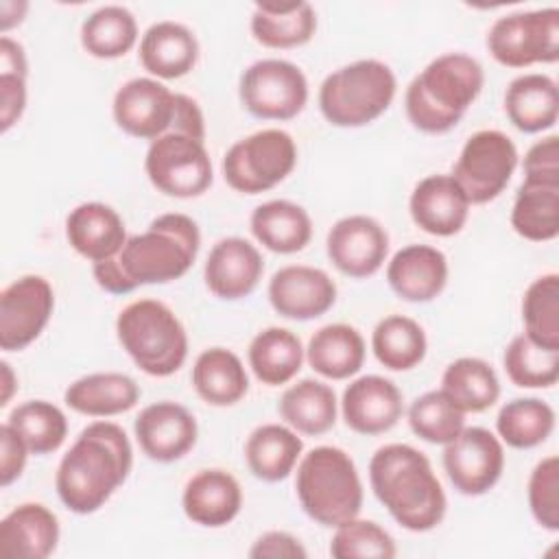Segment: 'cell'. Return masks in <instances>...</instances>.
<instances>
[{"mask_svg": "<svg viewBox=\"0 0 559 559\" xmlns=\"http://www.w3.org/2000/svg\"><path fill=\"white\" fill-rule=\"evenodd\" d=\"M201 249L199 225L181 212L159 214L142 234H133L111 260L92 266L96 284L109 295L183 277Z\"/></svg>", "mask_w": 559, "mask_h": 559, "instance_id": "cell-1", "label": "cell"}, {"mask_svg": "<svg viewBox=\"0 0 559 559\" xmlns=\"http://www.w3.org/2000/svg\"><path fill=\"white\" fill-rule=\"evenodd\" d=\"M133 467V448L122 426L98 419L87 424L61 456L55 489L66 509L90 515L124 485Z\"/></svg>", "mask_w": 559, "mask_h": 559, "instance_id": "cell-2", "label": "cell"}, {"mask_svg": "<svg viewBox=\"0 0 559 559\" xmlns=\"http://www.w3.org/2000/svg\"><path fill=\"white\" fill-rule=\"evenodd\" d=\"M369 485L389 515L406 531H432L445 515V491L428 456L408 443H386L373 452Z\"/></svg>", "mask_w": 559, "mask_h": 559, "instance_id": "cell-3", "label": "cell"}, {"mask_svg": "<svg viewBox=\"0 0 559 559\" xmlns=\"http://www.w3.org/2000/svg\"><path fill=\"white\" fill-rule=\"evenodd\" d=\"M483 85L485 70L472 55L443 52L408 83L406 118L424 133H445L459 124Z\"/></svg>", "mask_w": 559, "mask_h": 559, "instance_id": "cell-4", "label": "cell"}, {"mask_svg": "<svg viewBox=\"0 0 559 559\" xmlns=\"http://www.w3.org/2000/svg\"><path fill=\"white\" fill-rule=\"evenodd\" d=\"M295 493L304 513L330 528L358 518L362 509V480L356 463L336 445H317L301 454Z\"/></svg>", "mask_w": 559, "mask_h": 559, "instance_id": "cell-5", "label": "cell"}, {"mask_svg": "<svg viewBox=\"0 0 559 559\" xmlns=\"http://www.w3.org/2000/svg\"><path fill=\"white\" fill-rule=\"evenodd\" d=\"M116 336L135 367L153 378L173 376L188 358L186 328L159 299L124 306L116 319Z\"/></svg>", "mask_w": 559, "mask_h": 559, "instance_id": "cell-6", "label": "cell"}, {"mask_svg": "<svg viewBox=\"0 0 559 559\" xmlns=\"http://www.w3.org/2000/svg\"><path fill=\"white\" fill-rule=\"evenodd\" d=\"M397 79L380 59H358L330 72L319 87L323 118L343 129L378 120L393 103Z\"/></svg>", "mask_w": 559, "mask_h": 559, "instance_id": "cell-7", "label": "cell"}, {"mask_svg": "<svg viewBox=\"0 0 559 559\" xmlns=\"http://www.w3.org/2000/svg\"><path fill=\"white\" fill-rule=\"evenodd\" d=\"M297 166V144L284 129H260L234 142L223 157V179L240 194H260L282 183Z\"/></svg>", "mask_w": 559, "mask_h": 559, "instance_id": "cell-8", "label": "cell"}, {"mask_svg": "<svg viewBox=\"0 0 559 559\" xmlns=\"http://www.w3.org/2000/svg\"><path fill=\"white\" fill-rule=\"evenodd\" d=\"M487 50L507 68L555 63L559 59V9L544 7L498 17L487 33Z\"/></svg>", "mask_w": 559, "mask_h": 559, "instance_id": "cell-9", "label": "cell"}, {"mask_svg": "<svg viewBox=\"0 0 559 559\" xmlns=\"http://www.w3.org/2000/svg\"><path fill=\"white\" fill-rule=\"evenodd\" d=\"M144 170L153 188L173 199L201 197L214 181L205 142L173 131L148 144Z\"/></svg>", "mask_w": 559, "mask_h": 559, "instance_id": "cell-10", "label": "cell"}, {"mask_svg": "<svg viewBox=\"0 0 559 559\" xmlns=\"http://www.w3.org/2000/svg\"><path fill=\"white\" fill-rule=\"evenodd\" d=\"M518 148L507 133L483 129L465 140L452 177L472 205H483L504 192L518 168Z\"/></svg>", "mask_w": 559, "mask_h": 559, "instance_id": "cell-11", "label": "cell"}, {"mask_svg": "<svg viewBox=\"0 0 559 559\" xmlns=\"http://www.w3.org/2000/svg\"><path fill=\"white\" fill-rule=\"evenodd\" d=\"M238 96L260 120H293L308 103V79L293 61L260 59L240 74Z\"/></svg>", "mask_w": 559, "mask_h": 559, "instance_id": "cell-12", "label": "cell"}, {"mask_svg": "<svg viewBox=\"0 0 559 559\" xmlns=\"http://www.w3.org/2000/svg\"><path fill=\"white\" fill-rule=\"evenodd\" d=\"M443 469L459 493L483 496L493 489L502 476V441L483 426H465L443 445Z\"/></svg>", "mask_w": 559, "mask_h": 559, "instance_id": "cell-13", "label": "cell"}, {"mask_svg": "<svg viewBox=\"0 0 559 559\" xmlns=\"http://www.w3.org/2000/svg\"><path fill=\"white\" fill-rule=\"evenodd\" d=\"M55 310V290L41 275H22L0 293V349L22 352L39 338Z\"/></svg>", "mask_w": 559, "mask_h": 559, "instance_id": "cell-14", "label": "cell"}, {"mask_svg": "<svg viewBox=\"0 0 559 559\" xmlns=\"http://www.w3.org/2000/svg\"><path fill=\"white\" fill-rule=\"evenodd\" d=\"M330 262L347 277L365 280L376 275L389 255L386 229L367 214L338 218L325 238Z\"/></svg>", "mask_w": 559, "mask_h": 559, "instance_id": "cell-15", "label": "cell"}, {"mask_svg": "<svg viewBox=\"0 0 559 559\" xmlns=\"http://www.w3.org/2000/svg\"><path fill=\"white\" fill-rule=\"evenodd\" d=\"M111 114L127 135L153 142L170 131L175 92L153 76L129 79L114 94Z\"/></svg>", "mask_w": 559, "mask_h": 559, "instance_id": "cell-16", "label": "cell"}, {"mask_svg": "<svg viewBox=\"0 0 559 559\" xmlns=\"http://www.w3.org/2000/svg\"><path fill=\"white\" fill-rule=\"evenodd\" d=\"M133 432L140 450L151 461L175 463L197 445L199 426L183 404L162 400L138 413Z\"/></svg>", "mask_w": 559, "mask_h": 559, "instance_id": "cell-17", "label": "cell"}, {"mask_svg": "<svg viewBox=\"0 0 559 559\" xmlns=\"http://www.w3.org/2000/svg\"><path fill=\"white\" fill-rule=\"evenodd\" d=\"M266 295L280 317L310 321L325 314L336 304V284L323 269L288 264L273 273Z\"/></svg>", "mask_w": 559, "mask_h": 559, "instance_id": "cell-18", "label": "cell"}, {"mask_svg": "<svg viewBox=\"0 0 559 559\" xmlns=\"http://www.w3.org/2000/svg\"><path fill=\"white\" fill-rule=\"evenodd\" d=\"M404 413V397L397 384L384 376H360L352 380L341 397L345 426L358 435L389 432Z\"/></svg>", "mask_w": 559, "mask_h": 559, "instance_id": "cell-19", "label": "cell"}, {"mask_svg": "<svg viewBox=\"0 0 559 559\" xmlns=\"http://www.w3.org/2000/svg\"><path fill=\"white\" fill-rule=\"evenodd\" d=\"M264 260L255 245L240 236L221 238L207 253L203 280L207 290L225 301L249 297L260 284Z\"/></svg>", "mask_w": 559, "mask_h": 559, "instance_id": "cell-20", "label": "cell"}, {"mask_svg": "<svg viewBox=\"0 0 559 559\" xmlns=\"http://www.w3.org/2000/svg\"><path fill=\"white\" fill-rule=\"evenodd\" d=\"M469 201L452 175H428L411 192L408 212L413 223L439 238L459 234L469 216Z\"/></svg>", "mask_w": 559, "mask_h": 559, "instance_id": "cell-21", "label": "cell"}, {"mask_svg": "<svg viewBox=\"0 0 559 559\" xmlns=\"http://www.w3.org/2000/svg\"><path fill=\"white\" fill-rule=\"evenodd\" d=\"M448 258L432 245H406L386 264L391 290L411 304L437 299L448 284Z\"/></svg>", "mask_w": 559, "mask_h": 559, "instance_id": "cell-22", "label": "cell"}, {"mask_svg": "<svg viewBox=\"0 0 559 559\" xmlns=\"http://www.w3.org/2000/svg\"><path fill=\"white\" fill-rule=\"evenodd\" d=\"M66 238L79 255L98 264L116 258L129 236L122 216L111 205L85 201L70 210L66 218Z\"/></svg>", "mask_w": 559, "mask_h": 559, "instance_id": "cell-23", "label": "cell"}, {"mask_svg": "<svg viewBox=\"0 0 559 559\" xmlns=\"http://www.w3.org/2000/svg\"><path fill=\"white\" fill-rule=\"evenodd\" d=\"M181 507L190 522L205 528H221L236 520L242 509L240 483L225 469H199L188 478Z\"/></svg>", "mask_w": 559, "mask_h": 559, "instance_id": "cell-24", "label": "cell"}, {"mask_svg": "<svg viewBox=\"0 0 559 559\" xmlns=\"http://www.w3.org/2000/svg\"><path fill=\"white\" fill-rule=\"evenodd\" d=\"M59 535V520L46 504H17L0 520V557L46 559L57 550Z\"/></svg>", "mask_w": 559, "mask_h": 559, "instance_id": "cell-25", "label": "cell"}, {"mask_svg": "<svg viewBox=\"0 0 559 559\" xmlns=\"http://www.w3.org/2000/svg\"><path fill=\"white\" fill-rule=\"evenodd\" d=\"M140 63L153 79H181L199 61V41L194 33L175 20L151 24L140 39Z\"/></svg>", "mask_w": 559, "mask_h": 559, "instance_id": "cell-26", "label": "cell"}, {"mask_svg": "<svg viewBox=\"0 0 559 559\" xmlns=\"http://www.w3.org/2000/svg\"><path fill=\"white\" fill-rule=\"evenodd\" d=\"M504 114L522 133H539L559 118V92L552 76L526 72L515 76L504 92Z\"/></svg>", "mask_w": 559, "mask_h": 559, "instance_id": "cell-27", "label": "cell"}, {"mask_svg": "<svg viewBox=\"0 0 559 559\" xmlns=\"http://www.w3.org/2000/svg\"><path fill=\"white\" fill-rule=\"evenodd\" d=\"M140 384L120 371H96L74 380L63 402L79 415L114 417L131 411L140 402Z\"/></svg>", "mask_w": 559, "mask_h": 559, "instance_id": "cell-28", "label": "cell"}, {"mask_svg": "<svg viewBox=\"0 0 559 559\" xmlns=\"http://www.w3.org/2000/svg\"><path fill=\"white\" fill-rule=\"evenodd\" d=\"M251 35L264 48L288 50L308 44L317 33V11L310 2H260L251 13Z\"/></svg>", "mask_w": 559, "mask_h": 559, "instance_id": "cell-29", "label": "cell"}, {"mask_svg": "<svg viewBox=\"0 0 559 559\" xmlns=\"http://www.w3.org/2000/svg\"><path fill=\"white\" fill-rule=\"evenodd\" d=\"M249 227L253 238L264 249L282 255L306 249L312 238L310 214L288 199H271L260 203L251 212Z\"/></svg>", "mask_w": 559, "mask_h": 559, "instance_id": "cell-30", "label": "cell"}, {"mask_svg": "<svg viewBox=\"0 0 559 559\" xmlns=\"http://www.w3.org/2000/svg\"><path fill=\"white\" fill-rule=\"evenodd\" d=\"M304 454V441L297 430L284 424H262L245 441V461L249 472L264 483H280L290 476Z\"/></svg>", "mask_w": 559, "mask_h": 559, "instance_id": "cell-31", "label": "cell"}, {"mask_svg": "<svg viewBox=\"0 0 559 559\" xmlns=\"http://www.w3.org/2000/svg\"><path fill=\"white\" fill-rule=\"evenodd\" d=\"M365 338L347 323H328L319 328L306 347L308 365L328 380H347L365 362Z\"/></svg>", "mask_w": 559, "mask_h": 559, "instance_id": "cell-32", "label": "cell"}, {"mask_svg": "<svg viewBox=\"0 0 559 559\" xmlns=\"http://www.w3.org/2000/svg\"><path fill=\"white\" fill-rule=\"evenodd\" d=\"M192 386L210 406H234L247 395L249 376L238 354L227 347H210L192 365Z\"/></svg>", "mask_w": 559, "mask_h": 559, "instance_id": "cell-33", "label": "cell"}, {"mask_svg": "<svg viewBox=\"0 0 559 559\" xmlns=\"http://www.w3.org/2000/svg\"><path fill=\"white\" fill-rule=\"evenodd\" d=\"M277 411L286 426H290L299 435L317 437L334 428L338 402L330 384L304 378L282 393Z\"/></svg>", "mask_w": 559, "mask_h": 559, "instance_id": "cell-34", "label": "cell"}, {"mask_svg": "<svg viewBox=\"0 0 559 559\" xmlns=\"http://www.w3.org/2000/svg\"><path fill=\"white\" fill-rule=\"evenodd\" d=\"M306 358L299 336L286 328H264L258 332L247 349V360L253 376L266 386L290 382Z\"/></svg>", "mask_w": 559, "mask_h": 559, "instance_id": "cell-35", "label": "cell"}, {"mask_svg": "<svg viewBox=\"0 0 559 559\" xmlns=\"http://www.w3.org/2000/svg\"><path fill=\"white\" fill-rule=\"evenodd\" d=\"M511 227L531 242H548L559 236V183L524 179L511 207Z\"/></svg>", "mask_w": 559, "mask_h": 559, "instance_id": "cell-36", "label": "cell"}, {"mask_svg": "<svg viewBox=\"0 0 559 559\" xmlns=\"http://www.w3.org/2000/svg\"><path fill=\"white\" fill-rule=\"evenodd\" d=\"M441 391L467 415L491 408L500 397V380L493 367L476 356L452 360L441 376Z\"/></svg>", "mask_w": 559, "mask_h": 559, "instance_id": "cell-37", "label": "cell"}, {"mask_svg": "<svg viewBox=\"0 0 559 559\" xmlns=\"http://www.w3.org/2000/svg\"><path fill=\"white\" fill-rule=\"evenodd\" d=\"M371 349L384 369L408 371L426 358L428 338L415 319L406 314H389L376 323L371 332Z\"/></svg>", "mask_w": 559, "mask_h": 559, "instance_id": "cell-38", "label": "cell"}, {"mask_svg": "<svg viewBox=\"0 0 559 559\" xmlns=\"http://www.w3.org/2000/svg\"><path fill=\"white\" fill-rule=\"evenodd\" d=\"M138 44L135 15L120 4L92 11L81 24V46L96 59H118Z\"/></svg>", "mask_w": 559, "mask_h": 559, "instance_id": "cell-39", "label": "cell"}, {"mask_svg": "<svg viewBox=\"0 0 559 559\" xmlns=\"http://www.w3.org/2000/svg\"><path fill=\"white\" fill-rule=\"evenodd\" d=\"M555 408L539 397H515L496 417L498 439L515 450H531L544 443L555 430Z\"/></svg>", "mask_w": 559, "mask_h": 559, "instance_id": "cell-40", "label": "cell"}, {"mask_svg": "<svg viewBox=\"0 0 559 559\" xmlns=\"http://www.w3.org/2000/svg\"><path fill=\"white\" fill-rule=\"evenodd\" d=\"M7 424L22 437L31 454L57 452L68 437V419L59 406L46 400H28L15 406Z\"/></svg>", "mask_w": 559, "mask_h": 559, "instance_id": "cell-41", "label": "cell"}, {"mask_svg": "<svg viewBox=\"0 0 559 559\" xmlns=\"http://www.w3.org/2000/svg\"><path fill=\"white\" fill-rule=\"evenodd\" d=\"M524 334L550 349H559V275L546 273L528 284L522 297Z\"/></svg>", "mask_w": 559, "mask_h": 559, "instance_id": "cell-42", "label": "cell"}, {"mask_svg": "<svg viewBox=\"0 0 559 559\" xmlns=\"http://www.w3.org/2000/svg\"><path fill=\"white\" fill-rule=\"evenodd\" d=\"M502 362L509 380L520 389H550L559 380V349L542 347L524 332L511 338Z\"/></svg>", "mask_w": 559, "mask_h": 559, "instance_id": "cell-43", "label": "cell"}, {"mask_svg": "<svg viewBox=\"0 0 559 559\" xmlns=\"http://www.w3.org/2000/svg\"><path fill=\"white\" fill-rule=\"evenodd\" d=\"M408 426L421 441L445 445L465 428V413L441 389H435L413 400Z\"/></svg>", "mask_w": 559, "mask_h": 559, "instance_id": "cell-44", "label": "cell"}, {"mask_svg": "<svg viewBox=\"0 0 559 559\" xmlns=\"http://www.w3.org/2000/svg\"><path fill=\"white\" fill-rule=\"evenodd\" d=\"M330 555L334 559H393L397 548L391 533L378 522L352 518L334 528Z\"/></svg>", "mask_w": 559, "mask_h": 559, "instance_id": "cell-45", "label": "cell"}, {"mask_svg": "<svg viewBox=\"0 0 559 559\" xmlns=\"http://www.w3.org/2000/svg\"><path fill=\"white\" fill-rule=\"evenodd\" d=\"M526 498L535 522L546 531H559V459L555 454L533 467Z\"/></svg>", "mask_w": 559, "mask_h": 559, "instance_id": "cell-46", "label": "cell"}, {"mask_svg": "<svg viewBox=\"0 0 559 559\" xmlns=\"http://www.w3.org/2000/svg\"><path fill=\"white\" fill-rule=\"evenodd\" d=\"M524 179L559 183V138L546 135L537 140L524 155Z\"/></svg>", "mask_w": 559, "mask_h": 559, "instance_id": "cell-47", "label": "cell"}, {"mask_svg": "<svg viewBox=\"0 0 559 559\" xmlns=\"http://www.w3.org/2000/svg\"><path fill=\"white\" fill-rule=\"evenodd\" d=\"M28 454L22 437L4 421L0 426V485L4 489L22 476Z\"/></svg>", "mask_w": 559, "mask_h": 559, "instance_id": "cell-48", "label": "cell"}, {"mask_svg": "<svg viewBox=\"0 0 559 559\" xmlns=\"http://www.w3.org/2000/svg\"><path fill=\"white\" fill-rule=\"evenodd\" d=\"M251 559H306L304 544L286 531H266L249 548Z\"/></svg>", "mask_w": 559, "mask_h": 559, "instance_id": "cell-49", "label": "cell"}, {"mask_svg": "<svg viewBox=\"0 0 559 559\" xmlns=\"http://www.w3.org/2000/svg\"><path fill=\"white\" fill-rule=\"evenodd\" d=\"M26 109V76L0 72V131L7 133Z\"/></svg>", "mask_w": 559, "mask_h": 559, "instance_id": "cell-50", "label": "cell"}, {"mask_svg": "<svg viewBox=\"0 0 559 559\" xmlns=\"http://www.w3.org/2000/svg\"><path fill=\"white\" fill-rule=\"evenodd\" d=\"M170 131L205 142V118L199 103L192 96L175 92V116Z\"/></svg>", "mask_w": 559, "mask_h": 559, "instance_id": "cell-51", "label": "cell"}, {"mask_svg": "<svg viewBox=\"0 0 559 559\" xmlns=\"http://www.w3.org/2000/svg\"><path fill=\"white\" fill-rule=\"evenodd\" d=\"M0 72L28 76V61H26L24 46L9 35L0 37Z\"/></svg>", "mask_w": 559, "mask_h": 559, "instance_id": "cell-52", "label": "cell"}, {"mask_svg": "<svg viewBox=\"0 0 559 559\" xmlns=\"http://www.w3.org/2000/svg\"><path fill=\"white\" fill-rule=\"evenodd\" d=\"M26 11H28V2L4 0V2L0 4V31H2V35H7L13 26L22 24Z\"/></svg>", "mask_w": 559, "mask_h": 559, "instance_id": "cell-53", "label": "cell"}, {"mask_svg": "<svg viewBox=\"0 0 559 559\" xmlns=\"http://www.w3.org/2000/svg\"><path fill=\"white\" fill-rule=\"evenodd\" d=\"M0 369H2V395H0V406H7L13 397V393L17 391V378L11 369V365L7 360L0 362Z\"/></svg>", "mask_w": 559, "mask_h": 559, "instance_id": "cell-54", "label": "cell"}]
</instances>
